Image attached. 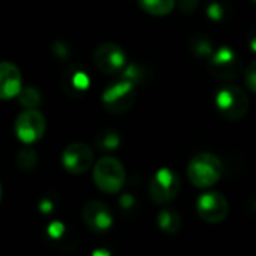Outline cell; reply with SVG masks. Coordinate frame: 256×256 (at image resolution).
Returning a JSON list of instances; mask_svg holds the SVG:
<instances>
[{
  "label": "cell",
  "instance_id": "9c48e42d",
  "mask_svg": "<svg viewBox=\"0 0 256 256\" xmlns=\"http://www.w3.org/2000/svg\"><path fill=\"white\" fill-rule=\"evenodd\" d=\"M93 152L84 142L69 144L62 153V165L72 176H81L93 165Z\"/></svg>",
  "mask_w": 256,
  "mask_h": 256
},
{
  "label": "cell",
  "instance_id": "277c9868",
  "mask_svg": "<svg viewBox=\"0 0 256 256\" xmlns=\"http://www.w3.org/2000/svg\"><path fill=\"white\" fill-rule=\"evenodd\" d=\"M136 99V90L135 82L123 78L122 81H117L111 84L104 93H102V104L111 114H126L135 104Z\"/></svg>",
  "mask_w": 256,
  "mask_h": 256
},
{
  "label": "cell",
  "instance_id": "ffe728a7",
  "mask_svg": "<svg viewBox=\"0 0 256 256\" xmlns=\"http://www.w3.org/2000/svg\"><path fill=\"white\" fill-rule=\"evenodd\" d=\"M250 2H255V0H250Z\"/></svg>",
  "mask_w": 256,
  "mask_h": 256
},
{
  "label": "cell",
  "instance_id": "ba28073f",
  "mask_svg": "<svg viewBox=\"0 0 256 256\" xmlns=\"http://www.w3.org/2000/svg\"><path fill=\"white\" fill-rule=\"evenodd\" d=\"M196 213L207 224H222L230 213V206L222 194L207 192L198 198Z\"/></svg>",
  "mask_w": 256,
  "mask_h": 256
},
{
  "label": "cell",
  "instance_id": "9a60e30c",
  "mask_svg": "<svg viewBox=\"0 0 256 256\" xmlns=\"http://www.w3.org/2000/svg\"><path fill=\"white\" fill-rule=\"evenodd\" d=\"M141 8L154 16H165L176 8V0H140Z\"/></svg>",
  "mask_w": 256,
  "mask_h": 256
},
{
  "label": "cell",
  "instance_id": "e0dca14e",
  "mask_svg": "<svg viewBox=\"0 0 256 256\" xmlns=\"http://www.w3.org/2000/svg\"><path fill=\"white\" fill-rule=\"evenodd\" d=\"M38 156L33 148H21L16 154V165L21 171H32L36 166Z\"/></svg>",
  "mask_w": 256,
  "mask_h": 256
},
{
  "label": "cell",
  "instance_id": "7a4b0ae2",
  "mask_svg": "<svg viewBox=\"0 0 256 256\" xmlns=\"http://www.w3.org/2000/svg\"><path fill=\"white\" fill-rule=\"evenodd\" d=\"M126 180L123 164L112 156L99 159L93 168V182L96 188L105 194H117Z\"/></svg>",
  "mask_w": 256,
  "mask_h": 256
},
{
  "label": "cell",
  "instance_id": "7c38bea8",
  "mask_svg": "<svg viewBox=\"0 0 256 256\" xmlns=\"http://www.w3.org/2000/svg\"><path fill=\"white\" fill-rule=\"evenodd\" d=\"M22 87L21 72L10 62H0V100L16 98Z\"/></svg>",
  "mask_w": 256,
  "mask_h": 256
},
{
  "label": "cell",
  "instance_id": "5b68a950",
  "mask_svg": "<svg viewBox=\"0 0 256 256\" xmlns=\"http://www.w3.org/2000/svg\"><path fill=\"white\" fill-rule=\"evenodd\" d=\"M182 188L180 177L174 170L160 168L154 172L148 184V194L153 202L164 206L177 198Z\"/></svg>",
  "mask_w": 256,
  "mask_h": 256
},
{
  "label": "cell",
  "instance_id": "ac0fdd59",
  "mask_svg": "<svg viewBox=\"0 0 256 256\" xmlns=\"http://www.w3.org/2000/svg\"><path fill=\"white\" fill-rule=\"evenodd\" d=\"M244 82L249 88V92L255 93L256 92V63L250 62L248 69L244 70Z\"/></svg>",
  "mask_w": 256,
  "mask_h": 256
},
{
  "label": "cell",
  "instance_id": "8fae6325",
  "mask_svg": "<svg viewBox=\"0 0 256 256\" xmlns=\"http://www.w3.org/2000/svg\"><path fill=\"white\" fill-rule=\"evenodd\" d=\"M210 72L220 80H234L238 74V58L236 52L224 46L210 60Z\"/></svg>",
  "mask_w": 256,
  "mask_h": 256
},
{
  "label": "cell",
  "instance_id": "5bb4252c",
  "mask_svg": "<svg viewBox=\"0 0 256 256\" xmlns=\"http://www.w3.org/2000/svg\"><path fill=\"white\" fill-rule=\"evenodd\" d=\"M158 226L164 234L174 236L182 228V218L178 216L177 212L165 208L158 214Z\"/></svg>",
  "mask_w": 256,
  "mask_h": 256
},
{
  "label": "cell",
  "instance_id": "d6986e66",
  "mask_svg": "<svg viewBox=\"0 0 256 256\" xmlns=\"http://www.w3.org/2000/svg\"><path fill=\"white\" fill-rule=\"evenodd\" d=\"M2 196H3V190H2V184H0V202H2Z\"/></svg>",
  "mask_w": 256,
  "mask_h": 256
},
{
  "label": "cell",
  "instance_id": "3957f363",
  "mask_svg": "<svg viewBox=\"0 0 256 256\" xmlns=\"http://www.w3.org/2000/svg\"><path fill=\"white\" fill-rule=\"evenodd\" d=\"M216 108L224 118L238 122L249 111V96L238 86H226L216 94Z\"/></svg>",
  "mask_w": 256,
  "mask_h": 256
},
{
  "label": "cell",
  "instance_id": "8992f818",
  "mask_svg": "<svg viewBox=\"0 0 256 256\" xmlns=\"http://www.w3.org/2000/svg\"><path fill=\"white\" fill-rule=\"evenodd\" d=\"M46 122L40 111L34 108H27L20 112L15 120V135L24 144H33L39 141L45 134Z\"/></svg>",
  "mask_w": 256,
  "mask_h": 256
},
{
  "label": "cell",
  "instance_id": "4fadbf2b",
  "mask_svg": "<svg viewBox=\"0 0 256 256\" xmlns=\"http://www.w3.org/2000/svg\"><path fill=\"white\" fill-rule=\"evenodd\" d=\"M64 84H66V92H69V93L74 92L72 94H78V93H82L88 88L90 80L84 70L76 68V69H70L69 72H66Z\"/></svg>",
  "mask_w": 256,
  "mask_h": 256
},
{
  "label": "cell",
  "instance_id": "52a82bcc",
  "mask_svg": "<svg viewBox=\"0 0 256 256\" xmlns=\"http://www.w3.org/2000/svg\"><path fill=\"white\" fill-rule=\"evenodd\" d=\"M93 63L100 72L112 75L124 69L126 54L120 45L114 42H104L96 46L93 52Z\"/></svg>",
  "mask_w": 256,
  "mask_h": 256
},
{
  "label": "cell",
  "instance_id": "6da1fadb",
  "mask_svg": "<svg viewBox=\"0 0 256 256\" xmlns=\"http://www.w3.org/2000/svg\"><path fill=\"white\" fill-rule=\"evenodd\" d=\"M222 171V162L216 154L198 153L188 165V178L195 188L206 189L220 180Z\"/></svg>",
  "mask_w": 256,
  "mask_h": 256
},
{
  "label": "cell",
  "instance_id": "30bf717a",
  "mask_svg": "<svg viewBox=\"0 0 256 256\" xmlns=\"http://www.w3.org/2000/svg\"><path fill=\"white\" fill-rule=\"evenodd\" d=\"M82 220L90 231L96 234H104L112 228L114 214L105 202L90 201L82 208Z\"/></svg>",
  "mask_w": 256,
  "mask_h": 256
},
{
  "label": "cell",
  "instance_id": "2e32d148",
  "mask_svg": "<svg viewBox=\"0 0 256 256\" xmlns=\"http://www.w3.org/2000/svg\"><path fill=\"white\" fill-rule=\"evenodd\" d=\"M16 96H18L20 105H22L24 108H36L42 102V94L39 93L36 87H26V88L21 87Z\"/></svg>",
  "mask_w": 256,
  "mask_h": 256
}]
</instances>
